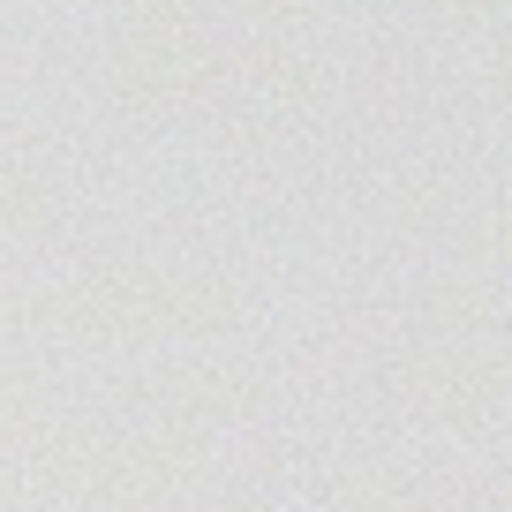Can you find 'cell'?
<instances>
[{
  "mask_svg": "<svg viewBox=\"0 0 512 512\" xmlns=\"http://www.w3.org/2000/svg\"><path fill=\"white\" fill-rule=\"evenodd\" d=\"M31 467L53 490L98 497V505H159L196 475V437H98V430H53L31 445Z\"/></svg>",
  "mask_w": 512,
  "mask_h": 512,
  "instance_id": "obj_1",
  "label": "cell"
},
{
  "mask_svg": "<svg viewBox=\"0 0 512 512\" xmlns=\"http://www.w3.org/2000/svg\"><path fill=\"white\" fill-rule=\"evenodd\" d=\"M68 324L76 332H106V339H196V332H226L234 302L211 279L106 272V279H83L68 294Z\"/></svg>",
  "mask_w": 512,
  "mask_h": 512,
  "instance_id": "obj_2",
  "label": "cell"
},
{
  "mask_svg": "<svg viewBox=\"0 0 512 512\" xmlns=\"http://www.w3.org/2000/svg\"><path fill=\"white\" fill-rule=\"evenodd\" d=\"M407 392L437 415H482L490 400L512 392V362H490V354H430V362L407 369Z\"/></svg>",
  "mask_w": 512,
  "mask_h": 512,
  "instance_id": "obj_3",
  "label": "cell"
},
{
  "mask_svg": "<svg viewBox=\"0 0 512 512\" xmlns=\"http://www.w3.org/2000/svg\"><path fill=\"white\" fill-rule=\"evenodd\" d=\"M159 422L166 430H181V437H196V430H219V422H234L241 407H249V384L234 377V369H219V362H189V369H174V377H159Z\"/></svg>",
  "mask_w": 512,
  "mask_h": 512,
  "instance_id": "obj_4",
  "label": "cell"
}]
</instances>
